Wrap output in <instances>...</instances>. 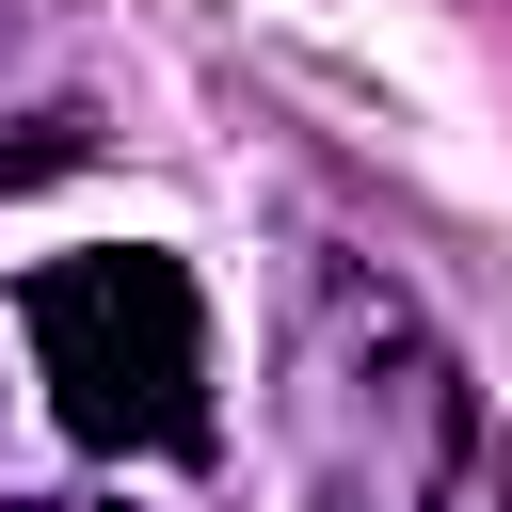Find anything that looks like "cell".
I'll list each match as a JSON object with an SVG mask.
<instances>
[{
    "label": "cell",
    "instance_id": "obj_3",
    "mask_svg": "<svg viewBox=\"0 0 512 512\" xmlns=\"http://www.w3.org/2000/svg\"><path fill=\"white\" fill-rule=\"evenodd\" d=\"M0 512H128V496H0Z\"/></svg>",
    "mask_w": 512,
    "mask_h": 512
},
{
    "label": "cell",
    "instance_id": "obj_2",
    "mask_svg": "<svg viewBox=\"0 0 512 512\" xmlns=\"http://www.w3.org/2000/svg\"><path fill=\"white\" fill-rule=\"evenodd\" d=\"M16 352H32V384L80 448H144V464L208 448V304H192L176 256H144V240L48 256L16 288Z\"/></svg>",
    "mask_w": 512,
    "mask_h": 512
},
{
    "label": "cell",
    "instance_id": "obj_1",
    "mask_svg": "<svg viewBox=\"0 0 512 512\" xmlns=\"http://www.w3.org/2000/svg\"><path fill=\"white\" fill-rule=\"evenodd\" d=\"M272 416L320 512H448L480 464L464 368L448 336L368 272V256H304L288 272V352H272Z\"/></svg>",
    "mask_w": 512,
    "mask_h": 512
}]
</instances>
